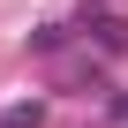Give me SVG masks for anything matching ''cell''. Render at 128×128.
I'll use <instances>...</instances> for the list:
<instances>
[{"mask_svg":"<svg viewBox=\"0 0 128 128\" xmlns=\"http://www.w3.org/2000/svg\"><path fill=\"white\" fill-rule=\"evenodd\" d=\"M68 45V23H45V30H30V53H60Z\"/></svg>","mask_w":128,"mask_h":128,"instance_id":"obj_3","label":"cell"},{"mask_svg":"<svg viewBox=\"0 0 128 128\" xmlns=\"http://www.w3.org/2000/svg\"><path fill=\"white\" fill-rule=\"evenodd\" d=\"M0 128H45V98H23V106H8V113H0Z\"/></svg>","mask_w":128,"mask_h":128,"instance_id":"obj_2","label":"cell"},{"mask_svg":"<svg viewBox=\"0 0 128 128\" xmlns=\"http://www.w3.org/2000/svg\"><path fill=\"white\" fill-rule=\"evenodd\" d=\"M83 38H98L106 53H128V23L106 15V8H83Z\"/></svg>","mask_w":128,"mask_h":128,"instance_id":"obj_1","label":"cell"},{"mask_svg":"<svg viewBox=\"0 0 128 128\" xmlns=\"http://www.w3.org/2000/svg\"><path fill=\"white\" fill-rule=\"evenodd\" d=\"M113 113H120V120H128V98H113Z\"/></svg>","mask_w":128,"mask_h":128,"instance_id":"obj_4","label":"cell"}]
</instances>
